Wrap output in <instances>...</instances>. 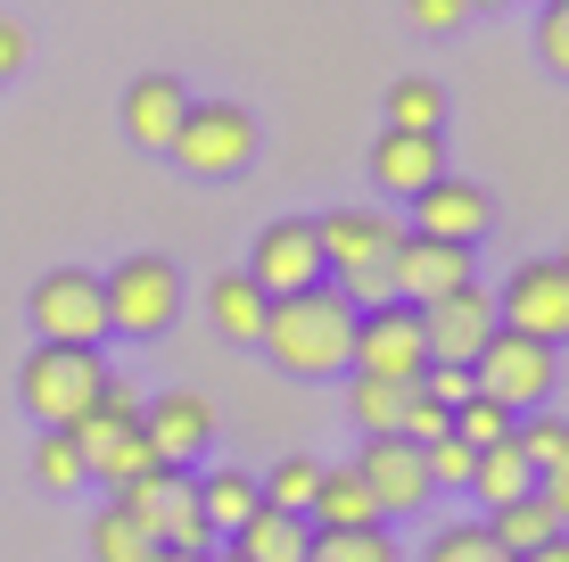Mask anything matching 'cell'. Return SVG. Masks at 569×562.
<instances>
[{"instance_id":"cell-44","label":"cell","mask_w":569,"mask_h":562,"mask_svg":"<svg viewBox=\"0 0 569 562\" xmlns=\"http://www.w3.org/2000/svg\"><path fill=\"white\" fill-rule=\"evenodd\" d=\"M462 9H512V0H462Z\"/></svg>"},{"instance_id":"cell-30","label":"cell","mask_w":569,"mask_h":562,"mask_svg":"<svg viewBox=\"0 0 569 562\" xmlns=\"http://www.w3.org/2000/svg\"><path fill=\"white\" fill-rule=\"evenodd\" d=\"M306 562H397V538L388 530H313Z\"/></svg>"},{"instance_id":"cell-8","label":"cell","mask_w":569,"mask_h":562,"mask_svg":"<svg viewBox=\"0 0 569 562\" xmlns=\"http://www.w3.org/2000/svg\"><path fill=\"white\" fill-rule=\"evenodd\" d=\"M470 381H479V397H496L503 414H545V397H553V381H561V364H553V347H537V339H520V332H496L479 347V364H470Z\"/></svg>"},{"instance_id":"cell-9","label":"cell","mask_w":569,"mask_h":562,"mask_svg":"<svg viewBox=\"0 0 569 562\" xmlns=\"http://www.w3.org/2000/svg\"><path fill=\"white\" fill-rule=\"evenodd\" d=\"M347 373L363 381H397V390H421L429 373V347H421V315L413 306H363L356 315V356H347Z\"/></svg>"},{"instance_id":"cell-34","label":"cell","mask_w":569,"mask_h":562,"mask_svg":"<svg viewBox=\"0 0 569 562\" xmlns=\"http://www.w3.org/2000/svg\"><path fill=\"white\" fill-rule=\"evenodd\" d=\"M33 480H42V489H83V455H74L67 431H50L42 447H33Z\"/></svg>"},{"instance_id":"cell-37","label":"cell","mask_w":569,"mask_h":562,"mask_svg":"<svg viewBox=\"0 0 569 562\" xmlns=\"http://www.w3.org/2000/svg\"><path fill=\"white\" fill-rule=\"evenodd\" d=\"M421 463H429V489H470V455L462 438H438V447H421Z\"/></svg>"},{"instance_id":"cell-23","label":"cell","mask_w":569,"mask_h":562,"mask_svg":"<svg viewBox=\"0 0 569 562\" xmlns=\"http://www.w3.org/2000/svg\"><path fill=\"white\" fill-rule=\"evenodd\" d=\"M470 496H479L487 513H496V505H520V496H537V472L520 463L512 438H503V447H479V463H470Z\"/></svg>"},{"instance_id":"cell-26","label":"cell","mask_w":569,"mask_h":562,"mask_svg":"<svg viewBox=\"0 0 569 562\" xmlns=\"http://www.w3.org/2000/svg\"><path fill=\"white\" fill-rule=\"evenodd\" d=\"M446 125V91L429 75H397L388 83V132H438Z\"/></svg>"},{"instance_id":"cell-13","label":"cell","mask_w":569,"mask_h":562,"mask_svg":"<svg viewBox=\"0 0 569 562\" xmlns=\"http://www.w3.org/2000/svg\"><path fill=\"white\" fill-rule=\"evenodd\" d=\"M413 315H421L429 364H479V347L503 332L496 323V289H479V282H462L455 298H438V306H413Z\"/></svg>"},{"instance_id":"cell-35","label":"cell","mask_w":569,"mask_h":562,"mask_svg":"<svg viewBox=\"0 0 569 562\" xmlns=\"http://www.w3.org/2000/svg\"><path fill=\"white\" fill-rule=\"evenodd\" d=\"M397 438H405V447H438V438H455V414H446V405H429V397L413 390V397H405Z\"/></svg>"},{"instance_id":"cell-40","label":"cell","mask_w":569,"mask_h":562,"mask_svg":"<svg viewBox=\"0 0 569 562\" xmlns=\"http://www.w3.org/2000/svg\"><path fill=\"white\" fill-rule=\"evenodd\" d=\"M462 17H470L462 0H413V26H429V33H455Z\"/></svg>"},{"instance_id":"cell-15","label":"cell","mask_w":569,"mask_h":562,"mask_svg":"<svg viewBox=\"0 0 569 562\" xmlns=\"http://www.w3.org/2000/svg\"><path fill=\"white\" fill-rule=\"evenodd\" d=\"M356 480L371 489L380 521H388V513H421L429 496H438V489H429V463H421V447H405V438H363Z\"/></svg>"},{"instance_id":"cell-7","label":"cell","mask_w":569,"mask_h":562,"mask_svg":"<svg viewBox=\"0 0 569 562\" xmlns=\"http://www.w3.org/2000/svg\"><path fill=\"white\" fill-rule=\"evenodd\" d=\"M100 298H108V332L157 339V332H173V315H182V274H173L166 257H149V248H132L116 274H100Z\"/></svg>"},{"instance_id":"cell-33","label":"cell","mask_w":569,"mask_h":562,"mask_svg":"<svg viewBox=\"0 0 569 562\" xmlns=\"http://www.w3.org/2000/svg\"><path fill=\"white\" fill-rule=\"evenodd\" d=\"M455 438H462L470 455H479V447H503V438H512V414H503L496 397H470V405H455Z\"/></svg>"},{"instance_id":"cell-46","label":"cell","mask_w":569,"mask_h":562,"mask_svg":"<svg viewBox=\"0 0 569 562\" xmlns=\"http://www.w3.org/2000/svg\"><path fill=\"white\" fill-rule=\"evenodd\" d=\"M214 562H231V554H214Z\"/></svg>"},{"instance_id":"cell-14","label":"cell","mask_w":569,"mask_h":562,"mask_svg":"<svg viewBox=\"0 0 569 562\" xmlns=\"http://www.w3.org/2000/svg\"><path fill=\"white\" fill-rule=\"evenodd\" d=\"M487 224H496V199H487L479 183H462V174H438V183L413 199V231L421 240H446V248H479Z\"/></svg>"},{"instance_id":"cell-2","label":"cell","mask_w":569,"mask_h":562,"mask_svg":"<svg viewBox=\"0 0 569 562\" xmlns=\"http://www.w3.org/2000/svg\"><path fill=\"white\" fill-rule=\"evenodd\" d=\"M313 240H322V274H339L330 289H339L356 315L397 298V282H388V257H397V240H405L397 216H380V207H330V216H313Z\"/></svg>"},{"instance_id":"cell-10","label":"cell","mask_w":569,"mask_h":562,"mask_svg":"<svg viewBox=\"0 0 569 562\" xmlns=\"http://www.w3.org/2000/svg\"><path fill=\"white\" fill-rule=\"evenodd\" d=\"M33 332L42 347H100L108 339V298H100V274H83V265H58V274L33 282Z\"/></svg>"},{"instance_id":"cell-45","label":"cell","mask_w":569,"mask_h":562,"mask_svg":"<svg viewBox=\"0 0 569 562\" xmlns=\"http://www.w3.org/2000/svg\"><path fill=\"white\" fill-rule=\"evenodd\" d=\"M553 265H561V282H569V248H561V257H553Z\"/></svg>"},{"instance_id":"cell-43","label":"cell","mask_w":569,"mask_h":562,"mask_svg":"<svg viewBox=\"0 0 569 562\" xmlns=\"http://www.w3.org/2000/svg\"><path fill=\"white\" fill-rule=\"evenodd\" d=\"M149 562H214V554H173V546H157Z\"/></svg>"},{"instance_id":"cell-24","label":"cell","mask_w":569,"mask_h":562,"mask_svg":"<svg viewBox=\"0 0 569 562\" xmlns=\"http://www.w3.org/2000/svg\"><path fill=\"white\" fill-rule=\"evenodd\" d=\"M257 505H264V496H257V472H231V463H223V472L199 480V513H207V530H223V538L240 530Z\"/></svg>"},{"instance_id":"cell-38","label":"cell","mask_w":569,"mask_h":562,"mask_svg":"<svg viewBox=\"0 0 569 562\" xmlns=\"http://www.w3.org/2000/svg\"><path fill=\"white\" fill-rule=\"evenodd\" d=\"M537 58L561 75V83H569V0H553V9L537 17Z\"/></svg>"},{"instance_id":"cell-41","label":"cell","mask_w":569,"mask_h":562,"mask_svg":"<svg viewBox=\"0 0 569 562\" xmlns=\"http://www.w3.org/2000/svg\"><path fill=\"white\" fill-rule=\"evenodd\" d=\"M17 67H26V26H17V17H0V83H9Z\"/></svg>"},{"instance_id":"cell-20","label":"cell","mask_w":569,"mask_h":562,"mask_svg":"<svg viewBox=\"0 0 569 562\" xmlns=\"http://www.w3.org/2000/svg\"><path fill=\"white\" fill-rule=\"evenodd\" d=\"M306 546H313L306 513H272V505H257L231 530V562H306Z\"/></svg>"},{"instance_id":"cell-39","label":"cell","mask_w":569,"mask_h":562,"mask_svg":"<svg viewBox=\"0 0 569 562\" xmlns=\"http://www.w3.org/2000/svg\"><path fill=\"white\" fill-rule=\"evenodd\" d=\"M537 505H545V513H553L561 530H569V455L553 463V472H537Z\"/></svg>"},{"instance_id":"cell-29","label":"cell","mask_w":569,"mask_h":562,"mask_svg":"<svg viewBox=\"0 0 569 562\" xmlns=\"http://www.w3.org/2000/svg\"><path fill=\"white\" fill-rule=\"evenodd\" d=\"M421 562H512V554L487 538V521H446V530H429Z\"/></svg>"},{"instance_id":"cell-19","label":"cell","mask_w":569,"mask_h":562,"mask_svg":"<svg viewBox=\"0 0 569 562\" xmlns=\"http://www.w3.org/2000/svg\"><path fill=\"white\" fill-rule=\"evenodd\" d=\"M306 530H380V505H371V489L356 480V463H339V472L313 480V496H306Z\"/></svg>"},{"instance_id":"cell-4","label":"cell","mask_w":569,"mask_h":562,"mask_svg":"<svg viewBox=\"0 0 569 562\" xmlns=\"http://www.w3.org/2000/svg\"><path fill=\"white\" fill-rule=\"evenodd\" d=\"M100 390H108L100 347H33L26 373H17V397H26V414L42 422V431H74V422L100 405Z\"/></svg>"},{"instance_id":"cell-18","label":"cell","mask_w":569,"mask_h":562,"mask_svg":"<svg viewBox=\"0 0 569 562\" xmlns=\"http://www.w3.org/2000/svg\"><path fill=\"white\" fill-rule=\"evenodd\" d=\"M438 174H446L438 132H380V141H371V183L397 190V199H421Z\"/></svg>"},{"instance_id":"cell-3","label":"cell","mask_w":569,"mask_h":562,"mask_svg":"<svg viewBox=\"0 0 569 562\" xmlns=\"http://www.w3.org/2000/svg\"><path fill=\"white\" fill-rule=\"evenodd\" d=\"M67 438H74V455H83V480H108V489L166 472V463H157V447L141 438V390H132V381H116V373H108L100 405H91Z\"/></svg>"},{"instance_id":"cell-1","label":"cell","mask_w":569,"mask_h":562,"mask_svg":"<svg viewBox=\"0 0 569 562\" xmlns=\"http://www.w3.org/2000/svg\"><path fill=\"white\" fill-rule=\"evenodd\" d=\"M257 347H272V364L298 373V381H339L347 356H356V306H347L330 282L298 289V298H272Z\"/></svg>"},{"instance_id":"cell-32","label":"cell","mask_w":569,"mask_h":562,"mask_svg":"<svg viewBox=\"0 0 569 562\" xmlns=\"http://www.w3.org/2000/svg\"><path fill=\"white\" fill-rule=\"evenodd\" d=\"M313 480H322V463H306V455H281V463H272V480H257V496H264L272 513H306Z\"/></svg>"},{"instance_id":"cell-47","label":"cell","mask_w":569,"mask_h":562,"mask_svg":"<svg viewBox=\"0 0 569 562\" xmlns=\"http://www.w3.org/2000/svg\"><path fill=\"white\" fill-rule=\"evenodd\" d=\"M545 9H553V0H545Z\"/></svg>"},{"instance_id":"cell-12","label":"cell","mask_w":569,"mask_h":562,"mask_svg":"<svg viewBox=\"0 0 569 562\" xmlns=\"http://www.w3.org/2000/svg\"><path fill=\"white\" fill-rule=\"evenodd\" d=\"M496 323L520 332V339H537V347H561L569 339V282H561V265L528 257L520 274L496 289Z\"/></svg>"},{"instance_id":"cell-16","label":"cell","mask_w":569,"mask_h":562,"mask_svg":"<svg viewBox=\"0 0 569 562\" xmlns=\"http://www.w3.org/2000/svg\"><path fill=\"white\" fill-rule=\"evenodd\" d=\"M388 282H397V306H438V298H455V289L470 282V248H446V240L405 231L397 257H388Z\"/></svg>"},{"instance_id":"cell-5","label":"cell","mask_w":569,"mask_h":562,"mask_svg":"<svg viewBox=\"0 0 569 562\" xmlns=\"http://www.w3.org/2000/svg\"><path fill=\"white\" fill-rule=\"evenodd\" d=\"M166 158L182 174H199V183H231V174L257 158V116L240 100H207V108L190 100L182 125H173V141H166Z\"/></svg>"},{"instance_id":"cell-42","label":"cell","mask_w":569,"mask_h":562,"mask_svg":"<svg viewBox=\"0 0 569 562\" xmlns=\"http://www.w3.org/2000/svg\"><path fill=\"white\" fill-rule=\"evenodd\" d=\"M512 562H569V530H561V538H545L537 554H512Z\"/></svg>"},{"instance_id":"cell-22","label":"cell","mask_w":569,"mask_h":562,"mask_svg":"<svg viewBox=\"0 0 569 562\" xmlns=\"http://www.w3.org/2000/svg\"><path fill=\"white\" fill-rule=\"evenodd\" d=\"M207 315H214V332L223 339H240V347H257L264 339V315H272V298L248 274H214L207 282Z\"/></svg>"},{"instance_id":"cell-28","label":"cell","mask_w":569,"mask_h":562,"mask_svg":"<svg viewBox=\"0 0 569 562\" xmlns=\"http://www.w3.org/2000/svg\"><path fill=\"white\" fill-rule=\"evenodd\" d=\"M149 554H157V538L141 530V521L100 505V521H91V562H149Z\"/></svg>"},{"instance_id":"cell-25","label":"cell","mask_w":569,"mask_h":562,"mask_svg":"<svg viewBox=\"0 0 569 562\" xmlns=\"http://www.w3.org/2000/svg\"><path fill=\"white\" fill-rule=\"evenodd\" d=\"M405 397L413 390H397V381H347V414H356V431L363 438H397V422H405Z\"/></svg>"},{"instance_id":"cell-27","label":"cell","mask_w":569,"mask_h":562,"mask_svg":"<svg viewBox=\"0 0 569 562\" xmlns=\"http://www.w3.org/2000/svg\"><path fill=\"white\" fill-rule=\"evenodd\" d=\"M487 538H496L503 554H537L545 538H561V521L537 505V496H520V505H496L487 513Z\"/></svg>"},{"instance_id":"cell-21","label":"cell","mask_w":569,"mask_h":562,"mask_svg":"<svg viewBox=\"0 0 569 562\" xmlns=\"http://www.w3.org/2000/svg\"><path fill=\"white\" fill-rule=\"evenodd\" d=\"M182 108H190V91L173 83V75H141V83L124 91V132H132L141 149H166L173 125H182Z\"/></svg>"},{"instance_id":"cell-6","label":"cell","mask_w":569,"mask_h":562,"mask_svg":"<svg viewBox=\"0 0 569 562\" xmlns=\"http://www.w3.org/2000/svg\"><path fill=\"white\" fill-rule=\"evenodd\" d=\"M108 505H116V513H132V521H141V530L157 538V546H173V554H214V530H207V513H199V480H190V472L124 480Z\"/></svg>"},{"instance_id":"cell-36","label":"cell","mask_w":569,"mask_h":562,"mask_svg":"<svg viewBox=\"0 0 569 562\" xmlns=\"http://www.w3.org/2000/svg\"><path fill=\"white\" fill-rule=\"evenodd\" d=\"M421 397L455 414V405H470V397H479V381H470V364H429V373H421Z\"/></svg>"},{"instance_id":"cell-17","label":"cell","mask_w":569,"mask_h":562,"mask_svg":"<svg viewBox=\"0 0 569 562\" xmlns=\"http://www.w3.org/2000/svg\"><path fill=\"white\" fill-rule=\"evenodd\" d=\"M141 438L157 447V463L166 472H182V463H199L207 455V438H214V405L199 390H166V397H149L141 405Z\"/></svg>"},{"instance_id":"cell-31","label":"cell","mask_w":569,"mask_h":562,"mask_svg":"<svg viewBox=\"0 0 569 562\" xmlns=\"http://www.w3.org/2000/svg\"><path fill=\"white\" fill-rule=\"evenodd\" d=\"M512 447H520L528 472H553V463L569 455V422L561 414H520L512 422Z\"/></svg>"},{"instance_id":"cell-11","label":"cell","mask_w":569,"mask_h":562,"mask_svg":"<svg viewBox=\"0 0 569 562\" xmlns=\"http://www.w3.org/2000/svg\"><path fill=\"white\" fill-rule=\"evenodd\" d=\"M248 282L264 289V298H298V289L330 282L322 274V240H313L306 216H272L257 231V248H248Z\"/></svg>"}]
</instances>
